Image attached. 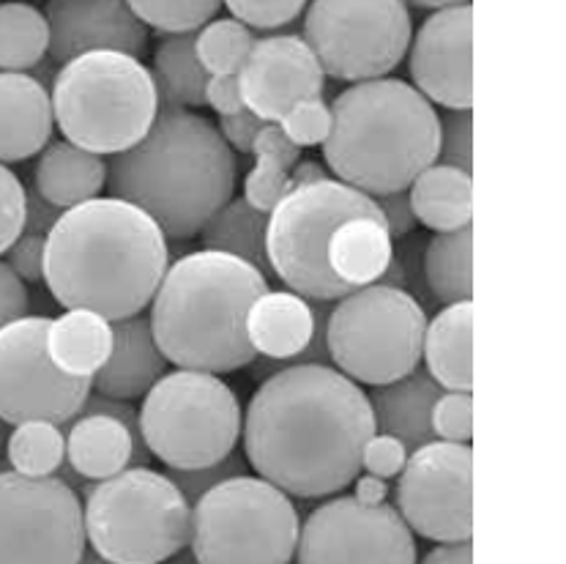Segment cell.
<instances>
[{
  "label": "cell",
  "instance_id": "obj_32",
  "mask_svg": "<svg viewBox=\"0 0 566 564\" xmlns=\"http://www.w3.org/2000/svg\"><path fill=\"white\" fill-rule=\"evenodd\" d=\"M473 228L436 233L421 255L424 285L441 304L471 302L473 296Z\"/></svg>",
  "mask_w": 566,
  "mask_h": 564
},
{
  "label": "cell",
  "instance_id": "obj_31",
  "mask_svg": "<svg viewBox=\"0 0 566 564\" xmlns=\"http://www.w3.org/2000/svg\"><path fill=\"white\" fill-rule=\"evenodd\" d=\"M154 83L165 107H206V72L195 53V33H170L154 50Z\"/></svg>",
  "mask_w": 566,
  "mask_h": 564
},
{
  "label": "cell",
  "instance_id": "obj_7",
  "mask_svg": "<svg viewBox=\"0 0 566 564\" xmlns=\"http://www.w3.org/2000/svg\"><path fill=\"white\" fill-rule=\"evenodd\" d=\"M85 540L113 564H165L192 534V504L172 480L148 466H129L88 485Z\"/></svg>",
  "mask_w": 566,
  "mask_h": 564
},
{
  "label": "cell",
  "instance_id": "obj_6",
  "mask_svg": "<svg viewBox=\"0 0 566 564\" xmlns=\"http://www.w3.org/2000/svg\"><path fill=\"white\" fill-rule=\"evenodd\" d=\"M50 100L63 140L96 157L129 152L161 111L151 69L126 53H85L61 63Z\"/></svg>",
  "mask_w": 566,
  "mask_h": 564
},
{
  "label": "cell",
  "instance_id": "obj_17",
  "mask_svg": "<svg viewBox=\"0 0 566 564\" xmlns=\"http://www.w3.org/2000/svg\"><path fill=\"white\" fill-rule=\"evenodd\" d=\"M413 88L443 111L473 107V9L471 3L438 9L408 44Z\"/></svg>",
  "mask_w": 566,
  "mask_h": 564
},
{
  "label": "cell",
  "instance_id": "obj_8",
  "mask_svg": "<svg viewBox=\"0 0 566 564\" xmlns=\"http://www.w3.org/2000/svg\"><path fill=\"white\" fill-rule=\"evenodd\" d=\"M354 217L384 215L375 198L332 176L293 184L269 211L265 252L274 278L310 302H337L348 296V288L339 285L328 269L326 250L337 226Z\"/></svg>",
  "mask_w": 566,
  "mask_h": 564
},
{
  "label": "cell",
  "instance_id": "obj_45",
  "mask_svg": "<svg viewBox=\"0 0 566 564\" xmlns=\"http://www.w3.org/2000/svg\"><path fill=\"white\" fill-rule=\"evenodd\" d=\"M44 239L48 236L20 233V239L6 250V267L25 285H42L44 282Z\"/></svg>",
  "mask_w": 566,
  "mask_h": 564
},
{
  "label": "cell",
  "instance_id": "obj_18",
  "mask_svg": "<svg viewBox=\"0 0 566 564\" xmlns=\"http://www.w3.org/2000/svg\"><path fill=\"white\" fill-rule=\"evenodd\" d=\"M235 80L247 111L265 124H280L296 102L323 96L326 91V74L298 33L255 39Z\"/></svg>",
  "mask_w": 566,
  "mask_h": 564
},
{
  "label": "cell",
  "instance_id": "obj_20",
  "mask_svg": "<svg viewBox=\"0 0 566 564\" xmlns=\"http://www.w3.org/2000/svg\"><path fill=\"white\" fill-rule=\"evenodd\" d=\"M317 313L310 299L293 291H265L247 313V340L260 359L274 367H260L255 378H265L282 365H296L315 337Z\"/></svg>",
  "mask_w": 566,
  "mask_h": 564
},
{
  "label": "cell",
  "instance_id": "obj_25",
  "mask_svg": "<svg viewBox=\"0 0 566 564\" xmlns=\"http://www.w3.org/2000/svg\"><path fill=\"white\" fill-rule=\"evenodd\" d=\"M424 370L443 393H471L473 389V304H447L432 321H427L421 345Z\"/></svg>",
  "mask_w": 566,
  "mask_h": 564
},
{
  "label": "cell",
  "instance_id": "obj_27",
  "mask_svg": "<svg viewBox=\"0 0 566 564\" xmlns=\"http://www.w3.org/2000/svg\"><path fill=\"white\" fill-rule=\"evenodd\" d=\"M33 187L44 200L66 211L99 198L107 187V163L69 140H50L39 154Z\"/></svg>",
  "mask_w": 566,
  "mask_h": 564
},
{
  "label": "cell",
  "instance_id": "obj_21",
  "mask_svg": "<svg viewBox=\"0 0 566 564\" xmlns=\"http://www.w3.org/2000/svg\"><path fill=\"white\" fill-rule=\"evenodd\" d=\"M55 132L48 85L28 72H0V163L17 165L48 148Z\"/></svg>",
  "mask_w": 566,
  "mask_h": 564
},
{
  "label": "cell",
  "instance_id": "obj_50",
  "mask_svg": "<svg viewBox=\"0 0 566 564\" xmlns=\"http://www.w3.org/2000/svg\"><path fill=\"white\" fill-rule=\"evenodd\" d=\"M61 215L63 209H57L50 200H44L33 184L25 187V222H22V233L48 236L55 228V222L61 220Z\"/></svg>",
  "mask_w": 566,
  "mask_h": 564
},
{
  "label": "cell",
  "instance_id": "obj_41",
  "mask_svg": "<svg viewBox=\"0 0 566 564\" xmlns=\"http://www.w3.org/2000/svg\"><path fill=\"white\" fill-rule=\"evenodd\" d=\"M250 463H247L244 455L239 452H230L228 458H222L219 463L206 466V469H189V471H178V469H167L165 474L170 477L172 485L187 497L189 504L198 502L206 491L217 488L219 482L224 480H233V477L247 474Z\"/></svg>",
  "mask_w": 566,
  "mask_h": 564
},
{
  "label": "cell",
  "instance_id": "obj_44",
  "mask_svg": "<svg viewBox=\"0 0 566 564\" xmlns=\"http://www.w3.org/2000/svg\"><path fill=\"white\" fill-rule=\"evenodd\" d=\"M406 460L408 450L402 441H397L395 436L375 434L369 436L361 450V471L380 477V480H395V477H400Z\"/></svg>",
  "mask_w": 566,
  "mask_h": 564
},
{
  "label": "cell",
  "instance_id": "obj_46",
  "mask_svg": "<svg viewBox=\"0 0 566 564\" xmlns=\"http://www.w3.org/2000/svg\"><path fill=\"white\" fill-rule=\"evenodd\" d=\"M265 126L263 118H258L252 111H241V113H233V115H219V135H222V140L228 143L230 152L233 154H241V157H247V154H252V146H255V137L260 135V129Z\"/></svg>",
  "mask_w": 566,
  "mask_h": 564
},
{
  "label": "cell",
  "instance_id": "obj_56",
  "mask_svg": "<svg viewBox=\"0 0 566 564\" xmlns=\"http://www.w3.org/2000/svg\"><path fill=\"white\" fill-rule=\"evenodd\" d=\"M77 564H113V562H107V560H104V556L96 554V551H88V549H85V554L80 556V562H77Z\"/></svg>",
  "mask_w": 566,
  "mask_h": 564
},
{
  "label": "cell",
  "instance_id": "obj_28",
  "mask_svg": "<svg viewBox=\"0 0 566 564\" xmlns=\"http://www.w3.org/2000/svg\"><path fill=\"white\" fill-rule=\"evenodd\" d=\"M113 351V324L91 310H66L50 318L48 354L52 365L72 378H91L102 370Z\"/></svg>",
  "mask_w": 566,
  "mask_h": 564
},
{
  "label": "cell",
  "instance_id": "obj_35",
  "mask_svg": "<svg viewBox=\"0 0 566 564\" xmlns=\"http://www.w3.org/2000/svg\"><path fill=\"white\" fill-rule=\"evenodd\" d=\"M9 469L25 477H55L66 463V434L52 422H22L6 445Z\"/></svg>",
  "mask_w": 566,
  "mask_h": 564
},
{
  "label": "cell",
  "instance_id": "obj_14",
  "mask_svg": "<svg viewBox=\"0 0 566 564\" xmlns=\"http://www.w3.org/2000/svg\"><path fill=\"white\" fill-rule=\"evenodd\" d=\"M50 318L25 315L0 330V419L66 425L94 393L91 378H72L48 354Z\"/></svg>",
  "mask_w": 566,
  "mask_h": 564
},
{
  "label": "cell",
  "instance_id": "obj_55",
  "mask_svg": "<svg viewBox=\"0 0 566 564\" xmlns=\"http://www.w3.org/2000/svg\"><path fill=\"white\" fill-rule=\"evenodd\" d=\"M165 564H200V562L195 560V556H192V551H189V549H184L181 554H176V556H172V560H167Z\"/></svg>",
  "mask_w": 566,
  "mask_h": 564
},
{
  "label": "cell",
  "instance_id": "obj_48",
  "mask_svg": "<svg viewBox=\"0 0 566 564\" xmlns=\"http://www.w3.org/2000/svg\"><path fill=\"white\" fill-rule=\"evenodd\" d=\"M375 203H378L380 215H384L386 230H389L391 241L408 239V236L419 228V220H416L406 189H402V192L378 195V198H375Z\"/></svg>",
  "mask_w": 566,
  "mask_h": 564
},
{
  "label": "cell",
  "instance_id": "obj_37",
  "mask_svg": "<svg viewBox=\"0 0 566 564\" xmlns=\"http://www.w3.org/2000/svg\"><path fill=\"white\" fill-rule=\"evenodd\" d=\"M137 20L159 33H198L217 17L222 0H126Z\"/></svg>",
  "mask_w": 566,
  "mask_h": 564
},
{
  "label": "cell",
  "instance_id": "obj_19",
  "mask_svg": "<svg viewBox=\"0 0 566 564\" xmlns=\"http://www.w3.org/2000/svg\"><path fill=\"white\" fill-rule=\"evenodd\" d=\"M50 50L55 63L85 53H126L140 58L148 48V28L126 0H50Z\"/></svg>",
  "mask_w": 566,
  "mask_h": 564
},
{
  "label": "cell",
  "instance_id": "obj_5",
  "mask_svg": "<svg viewBox=\"0 0 566 564\" xmlns=\"http://www.w3.org/2000/svg\"><path fill=\"white\" fill-rule=\"evenodd\" d=\"M438 115L436 105L400 77L354 83L332 102L323 163L337 181L369 198L402 192L438 163Z\"/></svg>",
  "mask_w": 566,
  "mask_h": 564
},
{
  "label": "cell",
  "instance_id": "obj_12",
  "mask_svg": "<svg viewBox=\"0 0 566 564\" xmlns=\"http://www.w3.org/2000/svg\"><path fill=\"white\" fill-rule=\"evenodd\" d=\"M411 36L406 0H312L302 33L323 74L343 83L389 77Z\"/></svg>",
  "mask_w": 566,
  "mask_h": 564
},
{
  "label": "cell",
  "instance_id": "obj_1",
  "mask_svg": "<svg viewBox=\"0 0 566 564\" xmlns=\"http://www.w3.org/2000/svg\"><path fill=\"white\" fill-rule=\"evenodd\" d=\"M375 434L361 384L315 362L260 378L241 430L250 469L293 499H328L354 485Z\"/></svg>",
  "mask_w": 566,
  "mask_h": 564
},
{
  "label": "cell",
  "instance_id": "obj_40",
  "mask_svg": "<svg viewBox=\"0 0 566 564\" xmlns=\"http://www.w3.org/2000/svg\"><path fill=\"white\" fill-rule=\"evenodd\" d=\"M230 17L258 31H276L298 20L310 0H222Z\"/></svg>",
  "mask_w": 566,
  "mask_h": 564
},
{
  "label": "cell",
  "instance_id": "obj_11",
  "mask_svg": "<svg viewBox=\"0 0 566 564\" xmlns=\"http://www.w3.org/2000/svg\"><path fill=\"white\" fill-rule=\"evenodd\" d=\"M291 497L263 477L219 482L192 504L189 551L200 564H291L298 543Z\"/></svg>",
  "mask_w": 566,
  "mask_h": 564
},
{
  "label": "cell",
  "instance_id": "obj_36",
  "mask_svg": "<svg viewBox=\"0 0 566 564\" xmlns=\"http://www.w3.org/2000/svg\"><path fill=\"white\" fill-rule=\"evenodd\" d=\"M252 44H255L252 28L233 20V17L206 22L195 33V53H198L208 74H239Z\"/></svg>",
  "mask_w": 566,
  "mask_h": 564
},
{
  "label": "cell",
  "instance_id": "obj_52",
  "mask_svg": "<svg viewBox=\"0 0 566 564\" xmlns=\"http://www.w3.org/2000/svg\"><path fill=\"white\" fill-rule=\"evenodd\" d=\"M421 564H473L471 540H468V543L436 545V549L421 560Z\"/></svg>",
  "mask_w": 566,
  "mask_h": 564
},
{
  "label": "cell",
  "instance_id": "obj_26",
  "mask_svg": "<svg viewBox=\"0 0 566 564\" xmlns=\"http://www.w3.org/2000/svg\"><path fill=\"white\" fill-rule=\"evenodd\" d=\"M395 255V241L386 230L384 217H354L328 239V269L337 278L339 285L348 291L378 285L384 272L389 269Z\"/></svg>",
  "mask_w": 566,
  "mask_h": 564
},
{
  "label": "cell",
  "instance_id": "obj_10",
  "mask_svg": "<svg viewBox=\"0 0 566 564\" xmlns=\"http://www.w3.org/2000/svg\"><path fill=\"white\" fill-rule=\"evenodd\" d=\"M337 302L326 321V345L343 376L364 387H384L421 365L427 313L413 293L367 285Z\"/></svg>",
  "mask_w": 566,
  "mask_h": 564
},
{
  "label": "cell",
  "instance_id": "obj_30",
  "mask_svg": "<svg viewBox=\"0 0 566 564\" xmlns=\"http://www.w3.org/2000/svg\"><path fill=\"white\" fill-rule=\"evenodd\" d=\"M265 230H269V215L258 211L244 198H233L206 222L198 236L203 250L241 258L271 280L274 272L265 252Z\"/></svg>",
  "mask_w": 566,
  "mask_h": 564
},
{
  "label": "cell",
  "instance_id": "obj_24",
  "mask_svg": "<svg viewBox=\"0 0 566 564\" xmlns=\"http://www.w3.org/2000/svg\"><path fill=\"white\" fill-rule=\"evenodd\" d=\"M443 389L427 376V370L416 367L400 382L373 387L369 393V408L375 417V430L386 436H395L406 445L408 452L436 441L432 434V406L441 397Z\"/></svg>",
  "mask_w": 566,
  "mask_h": 564
},
{
  "label": "cell",
  "instance_id": "obj_23",
  "mask_svg": "<svg viewBox=\"0 0 566 564\" xmlns=\"http://www.w3.org/2000/svg\"><path fill=\"white\" fill-rule=\"evenodd\" d=\"M151 455L132 439L129 428L107 414H77L66 434V466L83 480L99 482L129 466H148Z\"/></svg>",
  "mask_w": 566,
  "mask_h": 564
},
{
  "label": "cell",
  "instance_id": "obj_33",
  "mask_svg": "<svg viewBox=\"0 0 566 564\" xmlns=\"http://www.w3.org/2000/svg\"><path fill=\"white\" fill-rule=\"evenodd\" d=\"M252 157H255V165L244 181V200L269 215L280 203L282 195L291 189V173L302 159V148L293 146L282 135L280 126L265 124L255 137Z\"/></svg>",
  "mask_w": 566,
  "mask_h": 564
},
{
  "label": "cell",
  "instance_id": "obj_47",
  "mask_svg": "<svg viewBox=\"0 0 566 564\" xmlns=\"http://www.w3.org/2000/svg\"><path fill=\"white\" fill-rule=\"evenodd\" d=\"M31 310V293L28 285L0 261V330L9 326L11 321L25 318Z\"/></svg>",
  "mask_w": 566,
  "mask_h": 564
},
{
  "label": "cell",
  "instance_id": "obj_54",
  "mask_svg": "<svg viewBox=\"0 0 566 564\" xmlns=\"http://www.w3.org/2000/svg\"><path fill=\"white\" fill-rule=\"evenodd\" d=\"M9 436H11V425L0 419V460L6 458V445H9Z\"/></svg>",
  "mask_w": 566,
  "mask_h": 564
},
{
  "label": "cell",
  "instance_id": "obj_2",
  "mask_svg": "<svg viewBox=\"0 0 566 564\" xmlns=\"http://www.w3.org/2000/svg\"><path fill=\"white\" fill-rule=\"evenodd\" d=\"M170 267L167 236L146 211L94 198L61 215L44 239V285L63 310L107 321L140 315Z\"/></svg>",
  "mask_w": 566,
  "mask_h": 564
},
{
  "label": "cell",
  "instance_id": "obj_16",
  "mask_svg": "<svg viewBox=\"0 0 566 564\" xmlns=\"http://www.w3.org/2000/svg\"><path fill=\"white\" fill-rule=\"evenodd\" d=\"M296 564H416L413 532L391 504L328 497L298 529Z\"/></svg>",
  "mask_w": 566,
  "mask_h": 564
},
{
  "label": "cell",
  "instance_id": "obj_53",
  "mask_svg": "<svg viewBox=\"0 0 566 564\" xmlns=\"http://www.w3.org/2000/svg\"><path fill=\"white\" fill-rule=\"evenodd\" d=\"M413 6H419V9H449V6H463V3H471V0H411Z\"/></svg>",
  "mask_w": 566,
  "mask_h": 564
},
{
  "label": "cell",
  "instance_id": "obj_51",
  "mask_svg": "<svg viewBox=\"0 0 566 564\" xmlns=\"http://www.w3.org/2000/svg\"><path fill=\"white\" fill-rule=\"evenodd\" d=\"M389 497V480H380L373 474H359L354 480V499L359 504H384Z\"/></svg>",
  "mask_w": 566,
  "mask_h": 564
},
{
  "label": "cell",
  "instance_id": "obj_22",
  "mask_svg": "<svg viewBox=\"0 0 566 564\" xmlns=\"http://www.w3.org/2000/svg\"><path fill=\"white\" fill-rule=\"evenodd\" d=\"M113 324V351L94 376V393L115 400H140L148 389L170 373V362L156 345L148 315H132Z\"/></svg>",
  "mask_w": 566,
  "mask_h": 564
},
{
  "label": "cell",
  "instance_id": "obj_39",
  "mask_svg": "<svg viewBox=\"0 0 566 564\" xmlns=\"http://www.w3.org/2000/svg\"><path fill=\"white\" fill-rule=\"evenodd\" d=\"M432 434L438 441L471 445L473 439V397L471 393H441L432 406Z\"/></svg>",
  "mask_w": 566,
  "mask_h": 564
},
{
  "label": "cell",
  "instance_id": "obj_4",
  "mask_svg": "<svg viewBox=\"0 0 566 564\" xmlns=\"http://www.w3.org/2000/svg\"><path fill=\"white\" fill-rule=\"evenodd\" d=\"M271 291L263 272L224 252L198 250L170 263L151 299L156 345L181 370L222 376L258 359L247 340V313Z\"/></svg>",
  "mask_w": 566,
  "mask_h": 564
},
{
  "label": "cell",
  "instance_id": "obj_3",
  "mask_svg": "<svg viewBox=\"0 0 566 564\" xmlns=\"http://www.w3.org/2000/svg\"><path fill=\"white\" fill-rule=\"evenodd\" d=\"M239 181V159L217 124L195 111L165 107L137 146L107 163L109 198L146 211L167 239H192Z\"/></svg>",
  "mask_w": 566,
  "mask_h": 564
},
{
  "label": "cell",
  "instance_id": "obj_29",
  "mask_svg": "<svg viewBox=\"0 0 566 564\" xmlns=\"http://www.w3.org/2000/svg\"><path fill=\"white\" fill-rule=\"evenodd\" d=\"M419 226L436 233H452L468 228L473 217V181L471 173L452 165L432 163L413 178L406 189Z\"/></svg>",
  "mask_w": 566,
  "mask_h": 564
},
{
  "label": "cell",
  "instance_id": "obj_49",
  "mask_svg": "<svg viewBox=\"0 0 566 564\" xmlns=\"http://www.w3.org/2000/svg\"><path fill=\"white\" fill-rule=\"evenodd\" d=\"M206 105L217 115H233L244 111L241 88L235 74H211L206 85Z\"/></svg>",
  "mask_w": 566,
  "mask_h": 564
},
{
  "label": "cell",
  "instance_id": "obj_13",
  "mask_svg": "<svg viewBox=\"0 0 566 564\" xmlns=\"http://www.w3.org/2000/svg\"><path fill=\"white\" fill-rule=\"evenodd\" d=\"M85 549L74 488L57 477L0 471V564H77Z\"/></svg>",
  "mask_w": 566,
  "mask_h": 564
},
{
  "label": "cell",
  "instance_id": "obj_38",
  "mask_svg": "<svg viewBox=\"0 0 566 564\" xmlns=\"http://www.w3.org/2000/svg\"><path fill=\"white\" fill-rule=\"evenodd\" d=\"M276 126L302 152L312 146H323V140L328 137V129H332V105L323 96L302 100L282 115Z\"/></svg>",
  "mask_w": 566,
  "mask_h": 564
},
{
  "label": "cell",
  "instance_id": "obj_34",
  "mask_svg": "<svg viewBox=\"0 0 566 564\" xmlns=\"http://www.w3.org/2000/svg\"><path fill=\"white\" fill-rule=\"evenodd\" d=\"M50 50L44 11L22 0L0 3V72L31 74Z\"/></svg>",
  "mask_w": 566,
  "mask_h": 564
},
{
  "label": "cell",
  "instance_id": "obj_43",
  "mask_svg": "<svg viewBox=\"0 0 566 564\" xmlns=\"http://www.w3.org/2000/svg\"><path fill=\"white\" fill-rule=\"evenodd\" d=\"M25 222V184L9 165L0 163V258L20 239Z\"/></svg>",
  "mask_w": 566,
  "mask_h": 564
},
{
  "label": "cell",
  "instance_id": "obj_15",
  "mask_svg": "<svg viewBox=\"0 0 566 564\" xmlns=\"http://www.w3.org/2000/svg\"><path fill=\"white\" fill-rule=\"evenodd\" d=\"M395 497L397 512L413 534L436 545L468 543L473 534L471 445L436 439L408 452Z\"/></svg>",
  "mask_w": 566,
  "mask_h": 564
},
{
  "label": "cell",
  "instance_id": "obj_42",
  "mask_svg": "<svg viewBox=\"0 0 566 564\" xmlns=\"http://www.w3.org/2000/svg\"><path fill=\"white\" fill-rule=\"evenodd\" d=\"M441 118L438 163L471 173L473 168V115L471 111H447Z\"/></svg>",
  "mask_w": 566,
  "mask_h": 564
},
{
  "label": "cell",
  "instance_id": "obj_9",
  "mask_svg": "<svg viewBox=\"0 0 566 564\" xmlns=\"http://www.w3.org/2000/svg\"><path fill=\"white\" fill-rule=\"evenodd\" d=\"M140 430L151 458L167 469H206L235 452L244 411L222 378L178 367L143 397Z\"/></svg>",
  "mask_w": 566,
  "mask_h": 564
}]
</instances>
